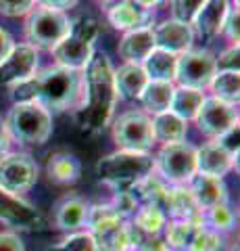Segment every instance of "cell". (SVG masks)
<instances>
[{
    "label": "cell",
    "instance_id": "27",
    "mask_svg": "<svg viewBox=\"0 0 240 251\" xmlns=\"http://www.w3.org/2000/svg\"><path fill=\"white\" fill-rule=\"evenodd\" d=\"M175 67H177V57L167 50L154 49L149 57L142 61V69L149 75L151 82H172L175 80Z\"/></svg>",
    "mask_w": 240,
    "mask_h": 251
},
{
    "label": "cell",
    "instance_id": "24",
    "mask_svg": "<svg viewBox=\"0 0 240 251\" xmlns=\"http://www.w3.org/2000/svg\"><path fill=\"white\" fill-rule=\"evenodd\" d=\"M46 176L55 184H73L82 176L80 157L69 151H57L46 161Z\"/></svg>",
    "mask_w": 240,
    "mask_h": 251
},
{
    "label": "cell",
    "instance_id": "16",
    "mask_svg": "<svg viewBox=\"0 0 240 251\" xmlns=\"http://www.w3.org/2000/svg\"><path fill=\"white\" fill-rule=\"evenodd\" d=\"M90 203L77 193H67L52 207V222L59 230L77 232L86 226Z\"/></svg>",
    "mask_w": 240,
    "mask_h": 251
},
{
    "label": "cell",
    "instance_id": "14",
    "mask_svg": "<svg viewBox=\"0 0 240 251\" xmlns=\"http://www.w3.org/2000/svg\"><path fill=\"white\" fill-rule=\"evenodd\" d=\"M40 63V52L29 44H15L2 63H0V86H17L21 82H27L38 72Z\"/></svg>",
    "mask_w": 240,
    "mask_h": 251
},
{
    "label": "cell",
    "instance_id": "33",
    "mask_svg": "<svg viewBox=\"0 0 240 251\" xmlns=\"http://www.w3.org/2000/svg\"><path fill=\"white\" fill-rule=\"evenodd\" d=\"M48 251H96V243L88 230L69 232V237L63 239L59 245L50 247Z\"/></svg>",
    "mask_w": 240,
    "mask_h": 251
},
{
    "label": "cell",
    "instance_id": "43",
    "mask_svg": "<svg viewBox=\"0 0 240 251\" xmlns=\"http://www.w3.org/2000/svg\"><path fill=\"white\" fill-rule=\"evenodd\" d=\"M38 4H42V6H50V9H57V11H69V9H73V6L80 2V0H36Z\"/></svg>",
    "mask_w": 240,
    "mask_h": 251
},
{
    "label": "cell",
    "instance_id": "23",
    "mask_svg": "<svg viewBox=\"0 0 240 251\" xmlns=\"http://www.w3.org/2000/svg\"><path fill=\"white\" fill-rule=\"evenodd\" d=\"M146 84H149V75L144 74L142 65H138V63H123L121 67L115 69V90H117V99L138 100Z\"/></svg>",
    "mask_w": 240,
    "mask_h": 251
},
{
    "label": "cell",
    "instance_id": "35",
    "mask_svg": "<svg viewBox=\"0 0 240 251\" xmlns=\"http://www.w3.org/2000/svg\"><path fill=\"white\" fill-rule=\"evenodd\" d=\"M205 2H207V0H172L174 19L184 21V23H190Z\"/></svg>",
    "mask_w": 240,
    "mask_h": 251
},
{
    "label": "cell",
    "instance_id": "26",
    "mask_svg": "<svg viewBox=\"0 0 240 251\" xmlns=\"http://www.w3.org/2000/svg\"><path fill=\"white\" fill-rule=\"evenodd\" d=\"M174 88H175V84L172 82H151L149 80V84L144 86V90L140 94V99H138L142 103V111L149 115L169 111Z\"/></svg>",
    "mask_w": 240,
    "mask_h": 251
},
{
    "label": "cell",
    "instance_id": "20",
    "mask_svg": "<svg viewBox=\"0 0 240 251\" xmlns=\"http://www.w3.org/2000/svg\"><path fill=\"white\" fill-rule=\"evenodd\" d=\"M188 188L203 211L211 209L215 205H221V203H228V188L223 184V178L205 176V174H198L196 172V174L190 178Z\"/></svg>",
    "mask_w": 240,
    "mask_h": 251
},
{
    "label": "cell",
    "instance_id": "46",
    "mask_svg": "<svg viewBox=\"0 0 240 251\" xmlns=\"http://www.w3.org/2000/svg\"><path fill=\"white\" fill-rule=\"evenodd\" d=\"M98 2H103V4H115V2H119V0H98Z\"/></svg>",
    "mask_w": 240,
    "mask_h": 251
},
{
    "label": "cell",
    "instance_id": "9",
    "mask_svg": "<svg viewBox=\"0 0 240 251\" xmlns=\"http://www.w3.org/2000/svg\"><path fill=\"white\" fill-rule=\"evenodd\" d=\"M154 170L167 184H188L196 174V149L186 140L163 145L154 157Z\"/></svg>",
    "mask_w": 240,
    "mask_h": 251
},
{
    "label": "cell",
    "instance_id": "31",
    "mask_svg": "<svg viewBox=\"0 0 240 251\" xmlns=\"http://www.w3.org/2000/svg\"><path fill=\"white\" fill-rule=\"evenodd\" d=\"M131 224L144 234H159L165 228L167 216L157 205H140L136 214L131 216Z\"/></svg>",
    "mask_w": 240,
    "mask_h": 251
},
{
    "label": "cell",
    "instance_id": "37",
    "mask_svg": "<svg viewBox=\"0 0 240 251\" xmlns=\"http://www.w3.org/2000/svg\"><path fill=\"white\" fill-rule=\"evenodd\" d=\"M221 34L228 38L232 46H238V40H240V13H238V6H232L228 17H226V23H223V29Z\"/></svg>",
    "mask_w": 240,
    "mask_h": 251
},
{
    "label": "cell",
    "instance_id": "44",
    "mask_svg": "<svg viewBox=\"0 0 240 251\" xmlns=\"http://www.w3.org/2000/svg\"><path fill=\"white\" fill-rule=\"evenodd\" d=\"M11 136H9V130H6V126H4V120L0 117V155H4V153H9V149H11Z\"/></svg>",
    "mask_w": 240,
    "mask_h": 251
},
{
    "label": "cell",
    "instance_id": "21",
    "mask_svg": "<svg viewBox=\"0 0 240 251\" xmlns=\"http://www.w3.org/2000/svg\"><path fill=\"white\" fill-rule=\"evenodd\" d=\"M151 17H153V11L140 9L131 0H119V2L111 4L109 11H107L109 23L115 29H121V31L151 27Z\"/></svg>",
    "mask_w": 240,
    "mask_h": 251
},
{
    "label": "cell",
    "instance_id": "19",
    "mask_svg": "<svg viewBox=\"0 0 240 251\" xmlns=\"http://www.w3.org/2000/svg\"><path fill=\"white\" fill-rule=\"evenodd\" d=\"M236 159L238 157H232L228 151H223L215 140H209L200 149H196V172L205 176L223 178L234 168Z\"/></svg>",
    "mask_w": 240,
    "mask_h": 251
},
{
    "label": "cell",
    "instance_id": "12",
    "mask_svg": "<svg viewBox=\"0 0 240 251\" xmlns=\"http://www.w3.org/2000/svg\"><path fill=\"white\" fill-rule=\"evenodd\" d=\"M0 222L13 230H42L46 226L44 216L32 203L21 199L19 195H11L0 188Z\"/></svg>",
    "mask_w": 240,
    "mask_h": 251
},
{
    "label": "cell",
    "instance_id": "22",
    "mask_svg": "<svg viewBox=\"0 0 240 251\" xmlns=\"http://www.w3.org/2000/svg\"><path fill=\"white\" fill-rule=\"evenodd\" d=\"M230 9H232L230 0H207L200 6V11L195 15V19L190 21V25L196 27V31L203 36H209V38L219 36Z\"/></svg>",
    "mask_w": 240,
    "mask_h": 251
},
{
    "label": "cell",
    "instance_id": "42",
    "mask_svg": "<svg viewBox=\"0 0 240 251\" xmlns=\"http://www.w3.org/2000/svg\"><path fill=\"white\" fill-rule=\"evenodd\" d=\"M13 46H15L13 36H11L2 25H0V63H2L6 57H9V52L13 50Z\"/></svg>",
    "mask_w": 240,
    "mask_h": 251
},
{
    "label": "cell",
    "instance_id": "11",
    "mask_svg": "<svg viewBox=\"0 0 240 251\" xmlns=\"http://www.w3.org/2000/svg\"><path fill=\"white\" fill-rule=\"evenodd\" d=\"M38 182V163L29 153L0 155V188L11 195L32 191Z\"/></svg>",
    "mask_w": 240,
    "mask_h": 251
},
{
    "label": "cell",
    "instance_id": "45",
    "mask_svg": "<svg viewBox=\"0 0 240 251\" xmlns=\"http://www.w3.org/2000/svg\"><path fill=\"white\" fill-rule=\"evenodd\" d=\"M134 4H138L140 9H146V11H153V9H157L159 4H163L165 0H131Z\"/></svg>",
    "mask_w": 240,
    "mask_h": 251
},
{
    "label": "cell",
    "instance_id": "25",
    "mask_svg": "<svg viewBox=\"0 0 240 251\" xmlns=\"http://www.w3.org/2000/svg\"><path fill=\"white\" fill-rule=\"evenodd\" d=\"M151 126H153V138L154 143L161 145H174V143H184L186 132H188V124L180 120L172 111H163L157 115H151Z\"/></svg>",
    "mask_w": 240,
    "mask_h": 251
},
{
    "label": "cell",
    "instance_id": "36",
    "mask_svg": "<svg viewBox=\"0 0 240 251\" xmlns=\"http://www.w3.org/2000/svg\"><path fill=\"white\" fill-rule=\"evenodd\" d=\"M36 6V0H0V15L11 19L25 17Z\"/></svg>",
    "mask_w": 240,
    "mask_h": 251
},
{
    "label": "cell",
    "instance_id": "18",
    "mask_svg": "<svg viewBox=\"0 0 240 251\" xmlns=\"http://www.w3.org/2000/svg\"><path fill=\"white\" fill-rule=\"evenodd\" d=\"M154 49H157V44H154L153 25L126 31L117 44V52L123 59V63H138V65H142V61L149 57Z\"/></svg>",
    "mask_w": 240,
    "mask_h": 251
},
{
    "label": "cell",
    "instance_id": "6",
    "mask_svg": "<svg viewBox=\"0 0 240 251\" xmlns=\"http://www.w3.org/2000/svg\"><path fill=\"white\" fill-rule=\"evenodd\" d=\"M69 29H71V19H69L65 11L36 4L25 15L23 34H25V44L34 46L38 52L40 50L50 52L69 34Z\"/></svg>",
    "mask_w": 240,
    "mask_h": 251
},
{
    "label": "cell",
    "instance_id": "28",
    "mask_svg": "<svg viewBox=\"0 0 240 251\" xmlns=\"http://www.w3.org/2000/svg\"><path fill=\"white\" fill-rule=\"evenodd\" d=\"M203 100H205V92L203 90L186 88V86H175L174 97H172V105H169V111L175 113L186 124L195 122V117L198 113L200 105H203Z\"/></svg>",
    "mask_w": 240,
    "mask_h": 251
},
{
    "label": "cell",
    "instance_id": "5",
    "mask_svg": "<svg viewBox=\"0 0 240 251\" xmlns=\"http://www.w3.org/2000/svg\"><path fill=\"white\" fill-rule=\"evenodd\" d=\"M98 36V21L90 15H82L71 21L69 34L52 49L55 65L84 72L88 67L90 59L94 57V40Z\"/></svg>",
    "mask_w": 240,
    "mask_h": 251
},
{
    "label": "cell",
    "instance_id": "7",
    "mask_svg": "<svg viewBox=\"0 0 240 251\" xmlns=\"http://www.w3.org/2000/svg\"><path fill=\"white\" fill-rule=\"evenodd\" d=\"M86 226L96 243V251H130L128 222L111 203L90 205Z\"/></svg>",
    "mask_w": 240,
    "mask_h": 251
},
{
    "label": "cell",
    "instance_id": "38",
    "mask_svg": "<svg viewBox=\"0 0 240 251\" xmlns=\"http://www.w3.org/2000/svg\"><path fill=\"white\" fill-rule=\"evenodd\" d=\"M218 63V72H238V46H228L226 50L219 52V57H215Z\"/></svg>",
    "mask_w": 240,
    "mask_h": 251
},
{
    "label": "cell",
    "instance_id": "34",
    "mask_svg": "<svg viewBox=\"0 0 240 251\" xmlns=\"http://www.w3.org/2000/svg\"><path fill=\"white\" fill-rule=\"evenodd\" d=\"M223 249V239L218 230L209 228V226H200L196 237L192 239L188 251H221Z\"/></svg>",
    "mask_w": 240,
    "mask_h": 251
},
{
    "label": "cell",
    "instance_id": "32",
    "mask_svg": "<svg viewBox=\"0 0 240 251\" xmlns=\"http://www.w3.org/2000/svg\"><path fill=\"white\" fill-rule=\"evenodd\" d=\"M203 220H205V226H209V228L223 232V230L234 228L236 216H234V211H232V207L228 205V203H221V205H215L211 209L203 211Z\"/></svg>",
    "mask_w": 240,
    "mask_h": 251
},
{
    "label": "cell",
    "instance_id": "41",
    "mask_svg": "<svg viewBox=\"0 0 240 251\" xmlns=\"http://www.w3.org/2000/svg\"><path fill=\"white\" fill-rule=\"evenodd\" d=\"M0 251H25V247L15 232H0Z\"/></svg>",
    "mask_w": 240,
    "mask_h": 251
},
{
    "label": "cell",
    "instance_id": "1",
    "mask_svg": "<svg viewBox=\"0 0 240 251\" xmlns=\"http://www.w3.org/2000/svg\"><path fill=\"white\" fill-rule=\"evenodd\" d=\"M117 105L115 67L105 52H94L84 69V103L73 113L82 132L96 136L111 124Z\"/></svg>",
    "mask_w": 240,
    "mask_h": 251
},
{
    "label": "cell",
    "instance_id": "13",
    "mask_svg": "<svg viewBox=\"0 0 240 251\" xmlns=\"http://www.w3.org/2000/svg\"><path fill=\"white\" fill-rule=\"evenodd\" d=\"M195 122L205 136L215 140L226 130H230L232 126H238V109L236 105L223 103L215 97H205Z\"/></svg>",
    "mask_w": 240,
    "mask_h": 251
},
{
    "label": "cell",
    "instance_id": "17",
    "mask_svg": "<svg viewBox=\"0 0 240 251\" xmlns=\"http://www.w3.org/2000/svg\"><path fill=\"white\" fill-rule=\"evenodd\" d=\"M163 211H165V216L172 220H188V222H196V224L205 226L203 209L198 207L196 199L192 197L190 188L186 184H169L167 186Z\"/></svg>",
    "mask_w": 240,
    "mask_h": 251
},
{
    "label": "cell",
    "instance_id": "39",
    "mask_svg": "<svg viewBox=\"0 0 240 251\" xmlns=\"http://www.w3.org/2000/svg\"><path fill=\"white\" fill-rule=\"evenodd\" d=\"M215 143H218L223 151H228L232 157H238V126H232L219 138H215Z\"/></svg>",
    "mask_w": 240,
    "mask_h": 251
},
{
    "label": "cell",
    "instance_id": "15",
    "mask_svg": "<svg viewBox=\"0 0 240 251\" xmlns=\"http://www.w3.org/2000/svg\"><path fill=\"white\" fill-rule=\"evenodd\" d=\"M154 44L161 50H167L180 57V54L188 52L195 44V27L190 23L177 21V19H165L159 25L153 27Z\"/></svg>",
    "mask_w": 240,
    "mask_h": 251
},
{
    "label": "cell",
    "instance_id": "30",
    "mask_svg": "<svg viewBox=\"0 0 240 251\" xmlns=\"http://www.w3.org/2000/svg\"><path fill=\"white\" fill-rule=\"evenodd\" d=\"M211 97L223 100V103L230 105H238L240 100V75L238 72H218L213 75L211 84Z\"/></svg>",
    "mask_w": 240,
    "mask_h": 251
},
{
    "label": "cell",
    "instance_id": "4",
    "mask_svg": "<svg viewBox=\"0 0 240 251\" xmlns=\"http://www.w3.org/2000/svg\"><path fill=\"white\" fill-rule=\"evenodd\" d=\"M4 126L15 143L38 147L44 145L52 134V113L36 100L13 103L4 117Z\"/></svg>",
    "mask_w": 240,
    "mask_h": 251
},
{
    "label": "cell",
    "instance_id": "40",
    "mask_svg": "<svg viewBox=\"0 0 240 251\" xmlns=\"http://www.w3.org/2000/svg\"><path fill=\"white\" fill-rule=\"evenodd\" d=\"M136 251H169L165 239H161L159 234H146L140 241V245L136 247Z\"/></svg>",
    "mask_w": 240,
    "mask_h": 251
},
{
    "label": "cell",
    "instance_id": "2",
    "mask_svg": "<svg viewBox=\"0 0 240 251\" xmlns=\"http://www.w3.org/2000/svg\"><path fill=\"white\" fill-rule=\"evenodd\" d=\"M13 103L36 100L48 111L75 113L84 103V72H73L59 65L44 67L34 77L11 88Z\"/></svg>",
    "mask_w": 240,
    "mask_h": 251
},
{
    "label": "cell",
    "instance_id": "10",
    "mask_svg": "<svg viewBox=\"0 0 240 251\" xmlns=\"http://www.w3.org/2000/svg\"><path fill=\"white\" fill-rule=\"evenodd\" d=\"M215 74H218L215 54L207 49H190L188 52L177 57L174 84L195 90H205L209 88Z\"/></svg>",
    "mask_w": 240,
    "mask_h": 251
},
{
    "label": "cell",
    "instance_id": "8",
    "mask_svg": "<svg viewBox=\"0 0 240 251\" xmlns=\"http://www.w3.org/2000/svg\"><path fill=\"white\" fill-rule=\"evenodd\" d=\"M111 138L121 151H136V153H149L154 138H153V126L151 115L142 109H130V111L119 113L115 120H111Z\"/></svg>",
    "mask_w": 240,
    "mask_h": 251
},
{
    "label": "cell",
    "instance_id": "3",
    "mask_svg": "<svg viewBox=\"0 0 240 251\" xmlns=\"http://www.w3.org/2000/svg\"><path fill=\"white\" fill-rule=\"evenodd\" d=\"M153 172H154V157L151 153L121 151V149L105 155L96 163V174L100 182L111 186L115 193L134 188L146 176H151Z\"/></svg>",
    "mask_w": 240,
    "mask_h": 251
},
{
    "label": "cell",
    "instance_id": "29",
    "mask_svg": "<svg viewBox=\"0 0 240 251\" xmlns=\"http://www.w3.org/2000/svg\"><path fill=\"white\" fill-rule=\"evenodd\" d=\"M203 224L188 222V220H172L165 224V243L174 251H188L192 239L196 237Z\"/></svg>",
    "mask_w": 240,
    "mask_h": 251
}]
</instances>
